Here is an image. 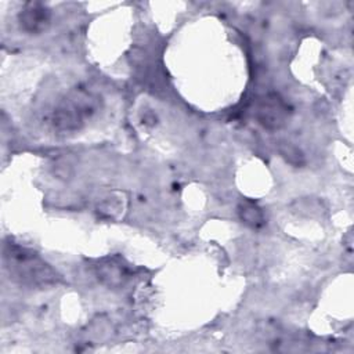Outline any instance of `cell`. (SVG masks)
<instances>
[{"label": "cell", "mask_w": 354, "mask_h": 354, "mask_svg": "<svg viewBox=\"0 0 354 354\" xmlns=\"http://www.w3.org/2000/svg\"><path fill=\"white\" fill-rule=\"evenodd\" d=\"M290 108L278 93L263 95L254 109V118L259 124L267 130H279L289 119Z\"/></svg>", "instance_id": "3957f363"}, {"label": "cell", "mask_w": 354, "mask_h": 354, "mask_svg": "<svg viewBox=\"0 0 354 354\" xmlns=\"http://www.w3.org/2000/svg\"><path fill=\"white\" fill-rule=\"evenodd\" d=\"M238 214H239V218L249 227L257 228V227L263 225V221H264L263 212L256 203H253L250 201H242L239 203Z\"/></svg>", "instance_id": "8992f818"}, {"label": "cell", "mask_w": 354, "mask_h": 354, "mask_svg": "<svg viewBox=\"0 0 354 354\" xmlns=\"http://www.w3.org/2000/svg\"><path fill=\"white\" fill-rule=\"evenodd\" d=\"M101 97L86 87L69 91L55 106L51 123L58 133L69 134L80 130L86 122L100 109Z\"/></svg>", "instance_id": "7a4b0ae2"}, {"label": "cell", "mask_w": 354, "mask_h": 354, "mask_svg": "<svg viewBox=\"0 0 354 354\" xmlns=\"http://www.w3.org/2000/svg\"><path fill=\"white\" fill-rule=\"evenodd\" d=\"M98 279L108 288H120L129 278L127 267L119 259H105L97 266Z\"/></svg>", "instance_id": "5b68a950"}, {"label": "cell", "mask_w": 354, "mask_h": 354, "mask_svg": "<svg viewBox=\"0 0 354 354\" xmlns=\"http://www.w3.org/2000/svg\"><path fill=\"white\" fill-rule=\"evenodd\" d=\"M4 267L15 282L29 288H43L53 285L58 274L37 253L14 242H4Z\"/></svg>", "instance_id": "6da1fadb"}, {"label": "cell", "mask_w": 354, "mask_h": 354, "mask_svg": "<svg viewBox=\"0 0 354 354\" xmlns=\"http://www.w3.org/2000/svg\"><path fill=\"white\" fill-rule=\"evenodd\" d=\"M278 151H279L281 156L288 163H290L293 166H301L306 162L303 152L296 145H293L292 142H281L278 145Z\"/></svg>", "instance_id": "52a82bcc"}, {"label": "cell", "mask_w": 354, "mask_h": 354, "mask_svg": "<svg viewBox=\"0 0 354 354\" xmlns=\"http://www.w3.org/2000/svg\"><path fill=\"white\" fill-rule=\"evenodd\" d=\"M50 19V10L41 3H26L18 14V22L21 29L29 35L43 33L48 28Z\"/></svg>", "instance_id": "277c9868"}]
</instances>
